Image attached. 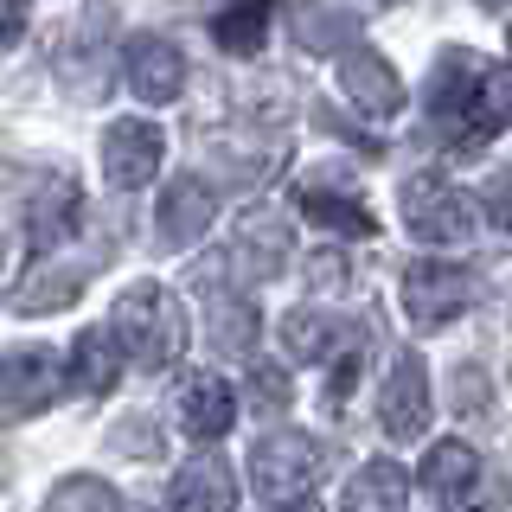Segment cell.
Instances as JSON below:
<instances>
[{"label":"cell","instance_id":"1","mask_svg":"<svg viewBox=\"0 0 512 512\" xmlns=\"http://www.w3.org/2000/svg\"><path fill=\"white\" fill-rule=\"evenodd\" d=\"M423 109L455 154L487 148L512 122V64H487L480 52H442Z\"/></svg>","mask_w":512,"mask_h":512},{"label":"cell","instance_id":"2","mask_svg":"<svg viewBox=\"0 0 512 512\" xmlns=\"http://www.w3.org/2000/svg\"><path fill=\"white\" fill-rule=\"evenodd\" d=\"M109 327H116V340H122L128 359L148 365V372H167V365L186 352V314H180V301H173L160 282L122 288V295H116V314H109Z\"/></svg>","mask_w":512,"mask_h":512},{"label":"cell","instance_id":"3","mask_svg":"<svg viewBox=\"0 0 512 512\" xmlns=\"http://www.w3.org/2000/svg\"><path fill=\"white\" fill-rule=\"evenodd\" d=\"M397 212H404L410 237L429 250H461L480 231V199H468L461 186H448L442 173H410L397 192Z\"/></svg>","mask_w":512,"mask_h":512},{"label":"cell","instance_id":"4","mask_svg":"<svg viewBox=\"0 0 512 512\" xmlns=\"http://www.w3.org/2000/svg\"><path fill=\"white\" fill-rule=\"evenodd\" d=\"M320 468H327V448L314 436H301V429H269V436L250 448V480H256V493L276 500V506L282 500H308Z\"/></svg>","mask_w":512,"mask_h":512},{"label":"cell","instance_id":"5","mask_svg":"<svg viewBox=\"0 0 512 512\" xmlns=\"http://www.w3.org/2000/svg\"><path fill=\"white\" fill-rule=\"evenodd\" d=\"M378 423H384V442L410 448L429 436V423H436V391H429V365L404 352V359L391 365V378H384L378 391Z\"/></svg>","mask_w":512,"mask_h":512},{"label":"cell","instance_id":"6","mask_svg":"<svg viewBox=\"0 0 512 512\" xmlns=\"http://www.w3.org/2000/svg\"><path fill=\"white\" fill-rule=\"evenodd\" d=\"M167 160V135L148 116H116L103 128V180L116 192H141Z\"/></svg>","mask_w":512,"mask_h":512},{"label":"cell","instance_id":"7","mask_svg":"<svg viewBox=\"0 0 512 512\" xmlns=\"http://www.w3.org/2000/svg\"><path fill=\"white\" fill-rule=\"evenodd\" d=\"M468 301H474V276L461 263H410L404 269V314L423 333L448 327V320L468 308Z\"/></svg>","mask_w":512,"mask_h":512},{"label":"cell","instance_id":"8","mask_svg":"<svg viewBox=\"0 0 512 512\" xmlns=\"http://www.w3.org/2000/svg\"><path fill=\"white\" fill-rule=\"evenodd\" d=\"M423 493L448 512H487V474H480V455L468 442H436L423 455Z\"/></svg>","mask_w":512,"mask_h":512},{"label":"cell","instance_id":"9","mask_svg":"<svg viewBox=\"0 0 512 512\" xmlns=\"http://www.w3.org/2000/svg\"><path fill=\"white\" fill-rule=\"evenodd\" d=\"M173 423H180L192 442H218L224 429L237 423V391L218 372H192V378H180V391H173Z\"/></svg>","mask_w":512,"mask_h":512},{"label":"cell","instance_id":"10","mask_svg":"<svg viewBox=\"0 0 512 512\" xmlns=\"http://www.w3.org/2000/svg\"><path fill=\"white\" fill-rule=\"evenodd\" d=\"M122 77H128V90H135L148 109H167L173 96L186 90V58L173 52L167 39H135L122 52Z\"/></svg>","mask_w":512,"mask_h":512},{"label":"cell","instance_id":"11","mask_svg":"<svg viewBox=\"0 0 512 512\" xmlns=\"http://www.w3.org/2000/svg\"><path fill=\"white\" fill-rule=\"evenodd\" d=\"M173 512H237V480L218 455H199L173 474V493H167Z\"/></svg>","mask_w":512,"mask_h":512},{"label":"cell","instance_id":"12","mask_svg":"<svg viewBox=\"0 0 512 512\" xmlns=\"http://www.w3.org/2000/svg\"><path fill=\"white\" fill-rule=\"evenodd\" d=\"M212 212H218L212 186H205L199 173H180V180L167 186V199H160V237H167V244H199Z\"/></svg>","mask_w":512,"mask_h":512},{"label":"cell","instance_id":"13","mask_svg":"<svg viewBox=\"0 0 512 512\" xmlns=\"http://www.w3.org/2000/svg\"><path fill=\"white\" fill-rule=\"evenodd\" d=\"M340 84H346L352 103H359V116H391V109L404 103V84H397V71L378 52H346Z\"/></svg>","mask_w":512,"mask_h":512},{"label":"cell","instance_id":"14","mask_svg":"<svg viewBox=\"0 0 512 512\" xmlns=\"http://www.w3.org/2000/svg\"><path fill=\"white\" fill-rule=\"evenodd\" d=\"M64 365H71L77 391H116V378H122V340H116V327H84Z\"/></svg>","mask_w":512,"mask_h":512},{"label":"cell","instance_id":"15","mask_svg":"<svg viewBox=\"0 0 512 512\" xmlns=\"http://www.w3.org/2000/svg\"><path fill=\"white\" fill-rule=\"evenodd\" d=\"M52 372H58V359L45 346H13L7 352V372H0V378H7V416L39 410L45 397H52V384H58Z\"/></svg>","mask_w":512,"mask_h":512},{"label":"cell","instance_id":"16","mask_svg":"<svg viewBox=\"0 0 512 512\" xmlns=\"http://www.w3.org/2000/svg\"><path fill=\"white\" fill-rule=\"evenodd\" d=\"M359 327H333L327 314H308V308H295V314H282V346H288V359H327V352H340L346 340Z\"/></svg>","mask_w":512,"mask_h":512},{"label":"cell","instance_id":"17","mask_svg":"<svg viewBox=\"0 0 512 512\" xmlns=\"http://www.w3.org/2000/svg\"><path fill=\"white\" fill-rule=\"evenodd\" d=\"M404 468L397 461H365L346 487V512H404Z\"/></svg>","mask_w":512,"mask_h":512},{"label":"cell","instance_id":"18","mask_svg":"<svg viewBox=\"0 0 512 512\" xmlns=\"http://www.w3.org/2000/svg\"><path fill=\"white\" fill-rule=\"evenodd\" d=\"M301 212L314 224H327V231H346V237H378V218L365 199H346V192H301Z\"/></svg>","mask_w":512,"mask_h":512},{"label":"cell","instance_id":"19","mask_svg":"<svg viewBox=\"0 0 512 512\" xmlns=\"http://www.w3.org/2000/svg\"><path fill=\"white\" fill-rule=\"evenodd\" d=\"M263 26H269V0H237L231 13H218V45L224 52H237V58H250L256 45H263Z\"/></svg>","mask_w":512,"mask_h":512},{"label":"cell","instance_id":"20","mask_svg":"<svg viewBox=\"0 0 512 512\" xmlns=\"http://www.w3.org/2000/svg\"><path fill=\"white\" fill-rule=\"evenodd\" d=\"M237 250L244 256H256V276H276L282 269V256H288V231L282 224H244V237H237Z\"/></svg>","mask_w":512,"mask_h":512},{"label":"cell","instance_id":"21","mask_svg":"<svg viewBox=\"0 0 512 512\" xmlns=\"http://www.w3.org/2000/svg\"><path fill=\"white\" fill-rule=\"evenodd\" d=\"M480 212L493 218V231H506V237H512V167H500L487 186H480Z\"/></svg>","mask_w":512,"mask_h":512},{"label":"cell","instance_id":"22","mask_svg":"<svg viewBox=\"0 0 512 512\" xmlns=\"http://www.w3.org/2000/svg\"><path fill=\"white\" fill-rule=\"evenodd\" d=\"M250 397H256L263 410H282V404H288V378L276 372V365H256V372H250Z\"/></svg>","mask_w":512,"mask_h":512},{"label":"cell","instance_id":"23","mask_svg":"<svg viewBox=\"0 0 512 512\" xmlns=\"http://www.w3.org/2000/svg\"><path fill=\"white\" fill-rule=\"evenodd\" d=\"M212 314H218V340L224 346H250V333H244L250 308H244V301H212Z\"/></svg>","mask_w":512,"mask_h":512},{"label":"cell","instance_id":"24","mask_svg":"<svg viewBox=\"0 0 512 512\" xmlns=\"http://www.w3.org/2000/svg\"><path fill=\"white\" fill-rule=\"evenodd\" d=\"M314 282L320 288H340L346 276H340V256H314Z\"/></svg>","mask_w":512,"mask_h":512},{"label":"cell","instance_id":"25","mask_svg":"<svg viewBox=\"0 0 512 512\" xmlns=\"http://www.w3.org/2000/svg\"><path fill=\"white\" fill-rule=\"evenodd\" d=\"M26 32V0H7V45H20Z\"/></svg>","mask_w":512,"mask_h":512},{"label":"cell","instance_id":"26","mask_svg":"<svg viewBox=\"0 0 512 512\" xmlns=\"http://www.w3.org/2000/svg\"><path fill=\"white\" fill-rule=\"evenodd\" d=\"M276 512H320V500H314V493H308V500H282Z\"/></svg>","mask_w":512,"mask_h":512}]
</instances>
